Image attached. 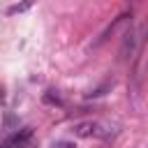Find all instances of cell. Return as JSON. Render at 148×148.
I'll return each instance as SVG.
<instances>
[{
    "label": "cell",
    "instance_id": "1",
    "mask_svg": "<svg viewBox=\"0 0 148 148\" xmlns=\"http://www.w3.org/2000/svg\"><path fill=\"white\" fill-rule=\"evenodd\" d=\"M72 132H74V136H79V139H90V136H102V134H104L102 125L95 123V120H81V123H74Z\"/></svg>",
    "mask_w": 148,
    "mask_h": 148
},
{
    "label": "cell",
    "instance_id": "2",
    "mask_svg": "<svg viewBox=\"0 0 148 148\" xmlns=\"http://www.w3.org/2000/svg\"><path fill=\"white\" fill-rule=\"evenodd\" d=\"M132 51H134V32L130 30V32H125L123 49H120V58H123V60H125V58H130V56H132Z\"/></svg>",
    "mask_w": 148,
    "mask_h": 148
},
{
    "label": "cell",
    "instance_id": "3",
    "mask_svg": "<svg viewBox=\"0 0 148 148\" xmlns=\"http://www.w3.org/2000/svg\"><path fill=\"white\" fill-rule=\"evenodd\" d=\"M37 0H23V2H18V5H14V7H9L7 9V14H21V12H25V9H30L32 5H35Z\"/></svg>",
    "mask_w": 148,
    "mask_h": 148
},
{
    "label": "cell",
    "instance_id": "4",
    "mask_svg": "<svg viewBox=\"0 0 148 148\" xmlns=\"http://www.w3.org/2000/svg\"><path fill=\"white\" fill-rule=\"evenodd\" d=\"M51 148H76V146H74L72 141H56Z\"/></svg>",
    "mask_w": 148,
    "mask_h": 148
}]
</instances>
